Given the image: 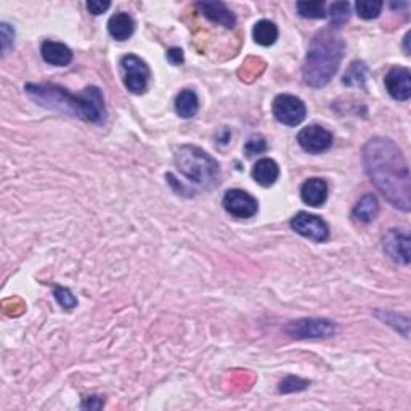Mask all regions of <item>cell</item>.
<instances>
[{
    "instance_id": "cell-1",
    "label": "cell",
    "mask_w": 411,
    "mask_h": 411,
    "mask_svg": "<svg viewBox=\"0 0 411 411\" xmlns=\"http://www.w3.org/2000/svg\"><path fill=\"white\" fill-rule=\"evenodd\" d=\"M363 164L373 185L393 208L410 213V167L397 143L386 137H373L363 146Z\"/></svg>"
},
{
    "instance_id": "cell-2",
    "label": "cell",
    "mask_w": 411,
    "mask_h": 411,
    "mask_svg": "<svg viewBox=\"0 0 411 411\" xmlns=\"http://www.w3.org/2000/svg\"><path fill=\"white\" fill-rule=\"evenodd\" d=\"M25 92L40 107L79 117L85 122L102 124L107 117V107L98 87H87L79 95H73L56 84H26Z\"/></svg>"
},
{
    "instance_id": "cell-3",
    "label": "cell",
    "mask_w": 411,
    "mask_h": 411,
    "mask_svg": "<svg viewBox=\"0 0 411 411\" xmlns=\"http://www.w3.org/2000/svg\"><path fill=\"white\" fill-rule=\"evenodd\" d=\"M345 42L334 29H321L310 40L302 66L304 82L312 89L328 85L344 58Z\"/></svg>"
},
{
    "instance_id": "cell-4",
    "label": "cell",
    "mask_w": 411,
    "mask_h": 411,
    "mask_svg": "<svg viewBox=\"0 0 411 411\" xmlns=\"http://www.w3.org/2000/svg\"><path fill=\"white\" fill-rule=\"evenodd\" d=\"M175 166L191 184L213 190L220 184V166L209 153L195 145H184L175 153Z\"/></svg>"
},
{
    "instance_id": "cell-5",
    "label": "cell",
    "mask_w": 411,
    "mask_h": 411,
    "mask_svg": "<svg viewBox=\"0 0 411 411\" xmlns=\"http://www.w3.org/2000/svg\"><path fill=\"white\" fill-rule=\"evenodd\" d=\"M285 333L292 339H326L339 333V326L328 318H302L287 323Z\"/></svg>"
},
{
    "instance_id": "cell-6",
    "label": "cell",
    "mask_w": 411,
    "mask_h": 411,
    "mask_svg": "<svg viewBox=\"0 0 411 411\" xmlns=\"http://www.w3.org/2000/svg\"><path fill=\"white\" fill-rule=\"evenodd\" d=\"M122 74H124V85L129 92L135 95H142L148 89L150 68L142 58L137 55H126L121 60Z\"/></svg>"
},
{
    "instance_id": "cell-7",
    "label": "cell",
    "mask_w": 411,
    "mask_h": 411,
    "mask_svg": "<svg viewBox=\"0 0 411 411\" xmlns=\"http://www.w3.org/2000/svg\"><path fill=\"white\" fill-rule=\"evenodd\" d=\"M272 111L275 119L290 127H296L301 124L305 119V114H307V108H305L302 100L294 95H287V93L278 95L273 100Z\"/></svg>"
},
{
    "instance_id": "cell-8",
    "label": "cell",
    "mask_w": 411,
    "mask_h": 411,
    "mask_svg": "<svg viewBox=\"0 0 411 411\" xmlns=\"http://www.w3.org/2000/svg\"><path fill=\"white\" fill-rule=\"evenodd\" d=\"M290 225L297 234L316 243H323L330 238V227H328L326 222L321 217L304 213V210L292 217Z\"/></svg>"
},
{
    "instance_id": "cell-9",
    "label": "cell",
    "mask_w": 411,
    "mask_h": 411,
    "mask_svg": "<svg viewBox=\"0 0 411 411\" xmlns=\"http://www.w3.org/2000/svg\"><path fill=\"white\" fill-rule=\"evenodd\" d=\"M224 209L228 214L234 219H251L257 214L259 210V203L257 199L249 195L248 191L238 190V188H233V190H228L224 196Z\"/></svg>"
},
{
    "instance_id": "cell-10",
    "label": "cell",
    "mask_w": 411,
    "mask_h": 411,
    "mask_svg": "<svg viewBox=\"0 0 411 411\" xmlns=\"http://www.w3.org/2000/svg\"><path fill=\"white\" fill-rule=\"evenodd\" d=\"M410 233L405 228H391L383 238V248L395 263L408 266L411 261Z\"/></svg>"
},
{
    "instance_id": "cell-11",
    "label": "cell",
    "mask_w": 411,
    "mask_h": 411,
    "mask_svg": "<svg viewBox=\"0 0 411 411\" xmlns=\"http://www.w3.org/2000/svg\"><path fill=\"white\" fill-rule=\"evenodd\" d=\"M297 143L310 155H320L331 148L333 133L321 126H307L297 133Z\"/></svg>"
},
{
    "instance_id": "cell-12",
    "label": "cell",
    "mask_w": 411,
    "mask_h": 411,
    "mask_svg": "<svg viewBox=\"0 0 411 411\" xmlns=\"http://www.w3.org/2000/svg\"><path fill=\"white\" fill-rule=\"evenodd\" d=\"M386 89L397 102H407L411 97V73L407 68H392L384 78Z\"/></svg>"
},
{
    "instance_id": "cell-13",
    "label": "cell",
    "mask_w": 411,
    "mask_h": 411,
    "mask_svg": "<svg viewBox=\"0 0 411 411\" xmlns=\"http://www.w3.org/2000/svg\"><path fill=\"white\" fill-rule=\"evenodd\" d=\"M196 8L215 25H220L227 29H233L237 26V16L224 2H198Z\"/></svg>"
},
{
    "instance_id": "cell-14",
    "label": "cell",
    "mask_w": 411,
    "mask_h": 411,
    "mask_svg": "<svg viewBox=\"0 0 411 411\" xmlns=\"http://www.w3.org/2000/svg\"><path fill=\"white\" fill-rule=\"evenodd\" d=\"M301 198L307 206L320 208L328 199V184L318 177L305 180L301 186Z\"/></svg>"
},
{
    "instance_id": "cell-15",
    "label": "cell",
    "mask_w": 411,
    "mask_h": 411,
    "mask_svg": "<svg viewBox=\"0 0 411 411\" xmlns=\"http://www.w3.org/2000/svg\"><path fill=\"white\" fill-rule=\"evenodd\" d=\"M40 54L45 63L54 64V66H68L73 61V52L68 45L55 40H45L40 47Z\"/></svg>"
},
{
    "instance_id": "cell-16",
    "label": "cell",
    "mask_w": 411,
    "mask_h": 411,
    "mask_svg": "<svg viewBox=\"0 0 411 411\" xmlns=\"http://www.w3.org/2000/svg\"><path fill=\"white\" fill-rule=\"evenodd\" d=\"M280 177V167L278 164L275 162L270 157H263L259 160L254 167H252V179L256 180V184H259L261 186H272L275 181Z\"/></svg>"
},
{
    "instance_id": "cell-17",
    "label": "cell",
    "mask_w": 411,
    "mask_h": 411,
    "mask_svg": "<svg viewBox=\"0 0 411 411\" xmlns=\"http://www.w3.org/2000/svg\"><path fill=\"white\" fill-rule=\"evenodd\" d=\"M379 214V201L373 193L362 196L360 201L355 204L352 210V219L360 222V224H371Z\"/></svg>"
},
{
    "instance_id": "cell-18",
    "label": "cell",
    "mask_w": 411,
    "mask_h": 411,
    "mask_svg": "<svg viewBox=\"0 0 411 411\" xmlns=\"http://www.w3.org/2000/svg\"><path fill=\"white\" fill-rule=\"evenodd\" d=\"M135 31L133 18L126 11L114 13L108 21V32L109 36L116 40H127Z\"/></svg>"
},
{
    "instance_id": "cell-19",
    "label": "cell",
    "mask_w": 411,
    "mask_h": 411,
    "mask_svg": "<svg viewBox=\"0 0 411 411\" xmlns=\"http://www.w3.org/2000/svg\"><path fill=\"white\" fill-rule=\"evenodd\" d=\"M199 109V100L198 95L190 89L181 90L177 98H175V111L184 119H190V117L196 116Z\"/></svg>"
},
{
    "instance_id": "cell-20",
    "label": "cell",
    "mask_w": 411,
    "mask_h": 411,
    "mask_svg": "<svg viewBox=\"0 0 411 411\" xmlns=\"http://www.w3.org/2000/svg\"><path fill=\"white\" fill-rule=\"evenodd\" d=\"M252 37H254L256 44H259L262 47H270L277 42L278 28L273 21L261 20L256 23L254 29H252Z\"/></svg>"
},
{
    "instance_id": "cell-21",
    "label": "cell",
    "mask_w": 411,
    "mask_h": 411,
    "mask_svg": "<svg viewBox=\"0 0 411 411\" xmlns=\"http://www.w3.org/2000/svg\"><path fill=\"white\" fill-rule=\"evenodd\" d=\"M367 73H368V68L365 66V63L354 61L349 66L347 71H345L342 82L349 87H362V89H365Z\"/></svg>"
},
{
    "instance_id": "cell-22",
    "label": "cell",
    "mask_w": 411,
    "mask_h": 411,
    "mask_svg": "<svg viewBox=\"0 0 411 411\" xmlns=\"http://www.w3.org/2000/svg\"><path fill=\"white\" fill-rule=\"evenodd\" d=\"M297 13L302 18L309 20H323L326 18V4L321 0H314V2H297L296 4Z\"/></svg>"
},
{
    "instance_id": "cell-23",
    "label": "cell",
    "mask_w": 411,
    "mask_h": 411,
    "mask_svg": "<svg viewBox=\"0 0 411 411\" xmlns=\"http://www.w3.org/2000/svg\"><path fill=\"white\" fill-rule=\"evenodd\" d=\"M374 315L378 316L379 320H383V323H386V325L393 326V330L400 331L405 338H408L410 320L407 318V316H402L395 312H386V310H378Z\"/></svg>"
},
{
    "instance_id": "cell-24",
    "label": "cell",
    "mask_w": 411,
    "mask_h": 411,
    "mask_svg": "<svg viewBox=\"0 0 411 411\" xmlns=\"http://www.w3.org/2000/svg\"><path fill=\"white\" fill-rule=\"evenodd\" d=\"M326 16H330L333 28H340L350 18V4L349 2L331 4L330 10L326 11Z\"/></svg>"
},
{
    "instance_id": "cell-25",
    "label": "cell",
    "mask_w": 411,
    "mask_h": 411,
    "mask_svg": "<svg viewBox=\"0 0 411 411\" xmlns=\"http://www.w3.org/2000/svg\"><path fill=\"white\" fill-rule=\"evenodd\" d=\"M384 4L381 0H358L355 4V10L360 18L363 20H374L378 18Z\"/></svg>"
},
{
    "instance_id": "cell-26",
    "label": "cell",
    "mask_w": 411,
    "mask_h": 411,
    "mask_svg": "<svg viewBox=\"0 0 411 411\" xmlns=\"http://www.w3.org/2000/svg\"><path fill=\"white\" fill-rule=\"evenodd\" d=\"M310 386L307 379L299 378V376H287L280 383L278 391L281 393H292V392H301L305 391Z\"/></svg>"
},
{
    "instance_id": "cell-27",
    "label": "cell",
    "mask_w": 411,
    "mask_h": 411,
    "mask_svg": "<svg viewBox=\"0 0 411 411\" xmlns=\"http://www.w3.org/2000/svg\"><path fill=\"white\" fill-rule=\"evenodd\" d=\"M0 45H2V55L10 54L15 45V29L5 21L0 25Z\"/></svg>"
},
{
    "instance_id": "cell-28",
    "label": "cell",
    "mask_w": 411,
    "mask_h": 411,
    "mask_svg": "<svg viewBox=\"0 0 411 411\" xmlns=\"http://www.w3.org/2000/svg\"><path fill=\"white\" fill-rule=\"evenodd\" d=\"M54 296L56 299V302L61 305L63 309L66 310H73L78 307V299L74 297V294L71 291L68 290V287H63V286H56L55 291H54Z\"/></svg>"
},
{
    "instance_id": "cell-29",
    "label": "cell",
    "mask_w": 411,
    "mask_h": 411,
    "mask_svg": "<svg viewBox=\"0 0 411 411\" xmlns=\"http://www.w3.org/2000/svg\"><path fill=\"white\" fill-rule=\"evenodd\" d=\"M267 150V142L263 137H252L248 140V143L244 146V151L248 156H254V155H261Z\"/></svg>"
},
{
    "instance_id": "cell-30",
    "label": "cell",
    "mask_w": 411,
    "mask_h": 411,
    "mask_svg": "<svg viewBox=\"0 0 411 411\" xmlns=\"http://www.w3.org/2000/svg\"><path fill=\"white\" fill-rule=\"evenodd\" d=\"M109 7L111 2H108V0H89V2H87V10L95 16L105 13Z\"/></svg>"
},
{
    "instance_id": "cell-31",
    "label": "cell",
    "mask_w": 411,
    "mask_h": 411,
    "mask_svg": "<svg viewBox=\"0 0 411 411\" xmlns=\"http://www.w3.org/2000/svg\"><path fill=\"white\" fill-rule=\"evenodd\" d=\"M105 405V398L100 397V395H92V397H87L84 402H82L81 408L82 410H100L103 408Z\"/></svg>"
},
{
    "instance_id": "cell-32",
    "label": "cell",
    "mask_w": 411,
    "mask_h": 411,
    "mask_svg": "<svg viewBox=\"0 0 411 411\" xmlns=\"http://www.w3.org/2000/svg\"><path fill=\"white\" fill-rule=\"evenodd\" d=\"M167 60L175 64V66H179V64H184L185 61V55H184V50L177 49V47H174V49H170L167 52Z\"/></svg>"
},
{
    "instance_id": "cell-33",
    "label": "cell",
    "mask_w": 411,
    "mask_h": 411,
    "mask_svg": "<svg viewBox=\"0 0 411 411\" xmlns=\"http://www.w3.org/2000/svg\"><path fill=\"white\" fill-rule=\"evenodd\" d=\"M408 39H410V32L405 36V54L410 55V50H408Z\"/></svg>"
}]
</instances>
